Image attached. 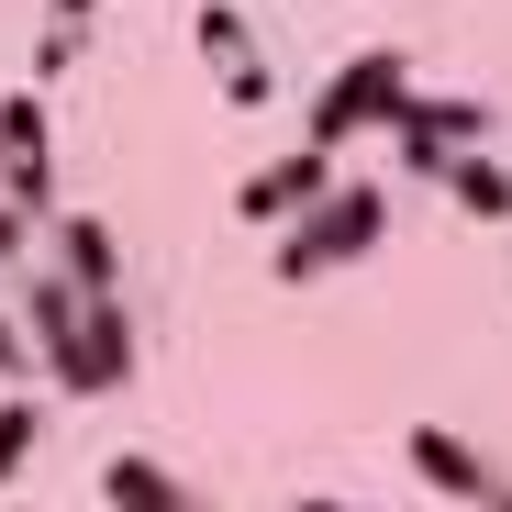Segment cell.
<instances>
[{
	"instance_id": "17",
	"label": "cell",
	"mask_w": 512,
	"mask_h": 512,
	"mask_svg": "<svg viewBox=\"0 0 512 512\" xmlns=\"http://www.w3.org/2000/svg\"><path fill=\"white\" fill-rule=\"evenodd\" d=\"M90 12L101 0H45V23H67V34H90Z\"/></svg>"
},
{
	"instance_id": "6",
	"label": "cell",
	"mask_w": 512,
	"mask_h": 512,
	"mask_svg": "<svg viewBox=\"0 0 512 512\" xmlns=\"http://www.w3.org/2000/svg\"><path fill=\"white\" fill-rule=\"evenodd\" d=\"M412 468L435 479L446 501H479V512L501 501V468H490V457H479L468 435H446V423H412Z\"/></svg>"
},
{
	"instance_id": "18",
	"label": "cell",
	"mask_w": 512,
	"mask_h": 512,
	"mask_svg": "<svg viewBox=\"0 0 512 512\" xmlns=\"http://www.w3.org/2000/svg\"><path fill=\"white\" fill-rule=\"evenodd\" d=\"M290 512H357V501H290Z\"/></svg>"
},
{
	"instance_id": "19",
	"label": "cell",
	"mask_w": 512,
	"mask_h": 512,
	"mask_svg": "<svg viewBox=\"0 0 512 512\" xmlns=\"http://www.w3.org/2000/svg\"><path fill=\"white\" fill-rule=\"evenodd\" d=\"M490 512H512V490H501V501H490Z\"/></svg>"
},
{
	"instance_id": "16",
	"label": "cell",
	"mask_w": 512,
	"mask_h": 512,
	"mask_svg": "<svg viewBox=\"0 0 512 512\" xmlns=\"http://www.w3.org/2000/svg\"><path fill=\"white\" fill-rule=\"evenodd\" d=\"M12 368H34V346H23V323L0 312V379H12Z\"/></svg>"
},
{
	"instance_id": "9",
	"label": "cell",
	"mask_w": 512,
	"mask_h": 512,
	"mask_svg": "<svg viewBox=\"0 0 512 512\" xmlns=\"http://www.w3.org/2000/svg\"><path fill=\"white\" fill-rule=\"evenodd\" d=\"M101 501H112V512H201L156 457H112V468H101Z\"/></svg>"
},
{
	"instance_id": "11",
	"label": "cell",
	"mask_w": 512,
	"mask_h": 512,
	"mask_svg": "<svg viewBox=\"0 0 512 512\" xmlns=\"http://www.w3.org/2000/svg\"><path fill=\"white\" fill-rule=\"evenodd\" d=\"M190 34H201V56H212V67H245V56H256V45H245V12H234V0H201V23H190Z\"/></svg>"
},
{
	"instance_id": "3",
	"label": "cell",
	"mask_w": 512,
	"mask_h": 512,
	"mask_svg": "<svg viewBox=\"0 0 512 512\" xmlns=\"http://www.w3.org/2000/svg\"><path fill=\"white\" fill-rule=\"evenodd\" d=\"M0 201H12V212H56V134H45V101L34 90L0 101Z\"/></svg>"
},
{
	"instance_id": "2",
	"label": "cell",
	"mask_w": 512,
	"mask_h": 512,
	"mask_svg": "<svg viewBox=\"0 0 512 512\" xmlns=\"http://www.w3.org/2000/svg\"><path fill=\"white\" fill-rule=\"evenodd\" d=\"M379 223H390V201H379L368 179H334L301 223H279V256H268V268L301 290V279H323V268H346V256H368V245H379Z\"/></svg>"
},
{
	"instance_id": "12",
	"label": "cell",
	"mask_w": 512,
	"mask_h": 512,
	"mask_svg": "<svg viewBox=\"0 0 512 512\" xmlns=\"http://www.w3.org/2000/svg\"><path fill=\"white\" fill-rule=\"evenodd\" d=\"M34 446H45V412L12 390V401H0V479H23V457H34Z\"/></svg>"
},
{
	"instance_id": "13",
	"label": "cell",
	"mask_w": 512,
	"mask_h": 512,
	"mask_svg": "<svg viewBox=\"0 0 512 512\" xmlns=\"http://www.w3.org/2000/svg\"><path fill=\"white\" fill-rule=\"evenodd\" d=\"M268 90H279V78H268V56H245V67H223V101H234V112H256Z\"/></svg>"
},
{
	"instance_id": "15",
	"label": "cell",
	"mask_w": 512,
	"mask_h": 512,
	"mask_svg": "<svg viewBox=\"0 0 512 512\" xmlns=\"http://www.w3.org/2000/svg\"><path fill=\"white\" fill-rule=\"evenodd\" d=\"M23 245H34V212H12V201H0V268H23Z\"/></svg>"
},
{
	"instance_id": "7",
	"label": "cell",
	"mask_w": 512,
	"mask_h": 512,
	"mask_svg": "<svg viewBox=\"0 0 512 512\" xmlns=\"http://www.w3.org/2000/svg\"><path fill=\"white\" fill-rule=\"evenodd\" d=\"M56 268L90 290V301H123V245H112L101 212H67V223H56Z\"/></svg>"
},
{
	"instance_id": "1",
	"label": "cell",
	"mask_w": 512,
	"mask_h": 512,
	"mask_svg": "<svg viewBox=\"0 0 512 512\" xmlns=\"http://www.w3.org/2000/svg\"><path fill=\"white\" fill-rule=\"evenodd\" d=\"M401 112H412V56H401V45H368V56H346V67L312 90V145L346 156L357 134H390Z\"/></svg>"
},
{
	"instance_id": "14",
	"label": "cell",
	"mask_w": 512,
	"mask_h": 512,
	"mask_svg": "<svg viewBox=\"0 0 512 512\" xmlns=\"http://www.w3.org/2000/svg\"><path fill=\"white\" fill-rule=\"evenodd\" d=\"M67 56H78V34H67V23H45V34H34V78H56Z\"/></svg>"
},
{
	"instance_id": "8",
	"label": "cell",
	"mask_w": 512,
	"mask_h": 512,
	"mask_svg": "<svg viewBox=\"0 0 512 512\" xmlns=\"http://www.w3.org/2000/svg\"><path fill=\"white\" fill-rule=\"evenodd\" d=\"M23 323H34V357H56V346H78V323H90V290L67 268H34L23 279Z\"/></svg>"
},
{
	"instance_id": "10",
	"label": "cell",
	"mask_w": 512,
	"mask_h": 512,
	"mask_svg": "<svg viewBox=\"0 0 512 512\" xmlns=\"http://www.w3.org/2000/svg\"><path fill=\"white\" fill-rule=\"evenodd\" d=\"M446 201H457V212H479V223H490V212H512V167H490V156L468 145V156L446 167Z\"/></svg>"
},
{
	"instance_id": "4",
	"label": "cell",
	"mask_w": 512,
	"mask_h": 512,
	"mask_svg": "<svg viewBox=\"0 0 512 512\" xmlns=\"http://www.w3.org/2000/svg\"><path fill=\"white\" fill-rule=\"evenodd\" d=\"M45 379H56V390H78V401L123 390V379H134V312H123V301H90L78 346H56V357H45Z\"/></svg>"
},
{
	"instance_id": "5",
	"label": "cell",
	"mask_w": 512,
	"mask_h": 512,
	"mask_svg": "<svg viewBox=\"0 0 512 512\" xmlns=\"http://www.w3.org/2000/svg\"><path fill=\"white\" fill-rule=\"evenodd\" d=\"M323 190H334V156L301 145V156H268V167H256V179L234 190V212H245V223H301Z\"/></svg>"
}]
</instances>
